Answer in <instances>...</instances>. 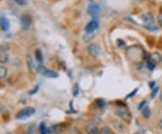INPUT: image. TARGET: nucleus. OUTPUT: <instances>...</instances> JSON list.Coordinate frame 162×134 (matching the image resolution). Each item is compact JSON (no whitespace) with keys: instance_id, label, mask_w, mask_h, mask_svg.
<instances>
[{"instance_id":"nucleus-1","label":"nucleus","mask_w":162,"mask_h":134,"mask_svg":"<svg viewBox=\"0 0 162 134\" xmlns=\"http://www.w3.org/2000/svg\"><path fill=\"white\" fill-rule=\"evenodd\" d=\"M34 114H35V109L33 107H26L25 109L21 110L20 112H18L15 117H16V119L25 120V119L30 118Z\"/></svg>"},{"instance_id":"nucleus-2","label":"nucleus","mask_w":162,"mask_h":134,"mask_svg":"<svg viewBox=\"0 0 162 134\" xmlns=\"http://www.w3.org/2000/svg\"><path fill=\"white\" fill-rule=\"evenodd\" d=\"M116 114L122 119L125 122H130L131 120V114L130 113V111L125 108V107H118L116 109Z\"/></svg>"},{"instance_id":"nucleus-3","label":"nucleus","mask_w":162,"mask_h":134,"mask_svg":"<svg viewBox=\"0 0 162 134\" xmlns=\"http://www.w3.org/2000/svg\"><path fill=\"white\" fill-rule=\"evenodd\" d=\"M87 51L90 56L93 58H97L100 54V47L97 43H90L87 46Z\"/></svg>"},{"instance_id":"nucleus-4","label":"nucleus","mask_w":162,"mask_h":134,"mask_svg":"<svg viewBox=\"0 0 162 134\" xmlns=\"http://www.w3.org/2000/svg\"><path fill=\"white\" fill-rule=\"evenodd\" d=\"M20 24H21V27L23 30H28L32 24V19L28 14H24L21 16Z\"/></svg>"},{"instance_id":"nucleus-5","label":"nucleus","mask_w":162,"mask_h":134,"mask_svg":"<svg viewBox=\"0 0 162 134\" xmlns=\"http://www.w3.org/2000/svg\"><path fill=\"white\" fill-rule=\"evenodd\" d=\"M87 12L90 15H92L93 17L97 18L99 14V12H100V7L97 4H90L88 6V9H87Z\"/></svg>"},{"instance_id":"nucleus-6","label":"nucleus","mask_w":162,"mask_h":134,"mask_svg":"<svg viewBox=\"0 0 162 134\" xmlns=\"http://www.w3.org/2000/svg\"><path fill=\"white\" fill-rule=\"evenodd\" d=\"M98 26H99L98 22L97 20H92V21H90L89 23L86 25L85 31L86 33H94L95 31L97 30Z\"/></svg>"},{"instance_id":"nucleus-7","label":"nucleus","mask_w":162,"mask_h":134,"mask_svg":"<svg viewBox=\"0 0 162 134\" xmlns=\"http://www.w3.org/2000/svg\"><path fill=\"white\" fill-rule=\"evenodd\" d=\"M0 28L4 32H7L10 28V23L6 16L0 17Z\"/></svg>"},{"instance_id":"nucleus-8","label":"nucleus","mask_w":162,"mask_h":134,"mask_svg":"<svg viewBox=\"0 0 162 134\" xmlns=\"http://www.w3.org/2000/svg\"><path fill=\"white\" fill-rule=\"evenodd\" d=\"M25 59H26V63H27V66L28 68L31 71H34L36 70V65L34 63V60H33V58L32 56V54L30 53H27L26 56H25Z\"/></svg>"},{"instance_id":"nucleus-9","label":"nucleus","mask_w":162,"mask_h":134,"mask_svg":"<svg viewBox=\"0 0 162 134\" xmlns=\"http://www.w3.org/2000/svg\"><path fill=\"white\" fill-rule=\"evenodd\" d=\"M142 19L147 25H152L154 23V17L151 14H145L142 15Z\"/></svg>"},{"instance_id":"nucleus-10","label":"nucleus","mask_w":162,"mask_h":134,"mask_svg":"<svg viewBox=\"0 0 162 134\" xmlns=\"http://www.w3.org/2000/svg\"><path fill=\"white\" fill-rule=\"evenodd\" d=\"M9 60V55L7 51L0 49V63L1 64H6Z\"/></svg>"},{"instance_id":"nucleus-11","label":"nucleus","mask_w":162,"mask_h":134,"mask_svg":"<svg viewBox=\"0 0 162 134\" xmlns=\"http://www.w3.org/2000/svg\"><path fill=\"white\" fill-rule=\"evenodd\" d=\"M86 131L88 134H97L99 132L97 127L94 124V123H88L86 126Z\"/></svg>"},{"instance_id":"nucleus-12","label":"nucleus","mask_w":162,"mask_h":134,"mask_svg":"<svg viewBox=\"0 0 162 134\" xmlns=\"http://www.w3.org/2000/svg\"><path fill=\"white\" fill-rule=\"evenodd\" d=\"M45 78H56L59 77V74L53 70H45L42 73H41Z\"/></svg>"},{"instance_id":"nucleus-13","label":"nucleus","mask_w":162,"mask_h":134,"mask_svg":"<svg viewBox=\"0 0 162 134\" xmlns=\"http://www.w3.org/2000/svg\"><path fill=\"white\" fill-rule=\"evenodd\" d=\"M150 58L156 64H158V63H159V62L162 61V56H161V54H160L159 52H152V53L150 54Z\"/></svg>"},{"instance_id":"nucleus-14","label":"nucleus","mask_w":162,"mask_h":134,"mask_svg":"<svg viewBox=\"0 0 162 134\" xmlns=\"http://www.w3.org/2000/svg\"><path fill=\"white\" fill-rule=\"evenodd\" d=\"M142 115H143V117L144 118H146V119H149L150 117V114H151V111H150V107L149 106H147V105H145L142 110Z\"/></svg>"},{"instance_id":"nucleus-15","label":"nucleus","mask_w":162,"mask_h":134,"mask_svg":"<svg viewBox=\"0 0 162 134\" xmlns=\"http://www.w3.org/2000/svg\"><path fill=\"white\" fill-rule=\"evenodd\" d=\"M94 38H95V34L93 33H86V34L83 36V41L86 43H90Z\"/></svg>"},{"instance_id":"nucleus-16","label":"nucleus","mask_w":162,"mask_h":134,"mask_svg":"<svg viewBox=\"0 0 162 134\" xmlns=\"http://www.w3.org/2000/svg\"><path fill=\"white\" fill-rule=\"evenodd\" d=\"M35 58H36L37 61L40 64H41L43 62V55H42V52H41V51L40 49H37L35 51Z\"/></svg>"},{"instance_id":"nucleus-17","label":"nucleus","mask_w":162,"mask_h":134,"mask_svg":"<svg viewBox=\"0 0 162 134\" xmlns=\"http://www.w3.org/2000/svg\"><path fill=\"white\" fill-rule=\"evenodd\" d=\"M40 132L41 134H50L49 132V128H47V126H46L45 122H41L40 124Z\"/></svg>"},{"instance_id":"nucleus-18","label":"nucleus","mask_w":162,"mask_h":134,"mask_svg":"<svg viewBox=\"0 0 162 134\" xmlns=\"http://www.w3.org/2000/svg\"><path fill=\"white\" fill-rule=\"evenodd\" d=\"M7 76V69L5 66L0 65V78H5Z\"/></svg>"},{"instance_id":"nucleus-19","label":"nucleus","mask_w":162,"mask_h":134,"mask_svg":"<svg viewBox=\"0 0 162 134\" xmlns=\"http://www.w3.org/2000/svg\"><path fill=\"white\" fill-rule=\"evenodd\" d=\"M155 67H156V63L150 59L149 58L148 61H147V68L150 70H153L155 69Z\"/></svg>"},{"instance_id":"nucleus-20","label":"nucleus","mask_w":162,"mask_h":134,"mask_svg":"<svg viewBox=\"0 0 162 134\" xmlns=\"http://www.w3.org/2000/svg\"><path fill=\"white\" fill-rule=\"evenodd\" d=\"M99 133L100 134H113V131L109 128H106V127H104V128L100 129L99 130Z\"/></svg>"},{"instance_id":"nucleus-21","label":"nucleus","mask_w":162,"mask_h":134,"mask_svg":"<svg viewBox=\"0 0 162 134\" xmlns=\"http://www.w3.org/2000/svg\"><path fill=\"white\" fill-rule=\"evenodd\" d=\"M78 92H79V85L78 83H76L73 86V89H72V93H73V96H77L78 95Z\"/></svg>"},{"instance_id":"nucleus-22","label":"nucleus","mask_w":162,"mask_h":134,"mask_svg":"<svg viewBox=\"0 0 162 134\" xmlns=\"http://www.w3.org/2000/svg\"><path fill=\"white\" fill-rule=\"evenodd\" d=\"M146 30L148 31H152V32H158V27H156V26H152V25H145L143 26Z\"/></svg>"},{"instance_id":"nucleus-23","label":"nucleus","mask_w":162,"mask_h":134,"mask_svg":"<svg viewBox=\"0 0 162 134\" xmlns=\"http://www.w3.org/2000/svg\"><path fill=\"white\" fill-rule=\"evenodd\" d=\"M14 2H15L17 5L21 6V7H25L27 5V1L26 0H14Z\"/></svg>"},{"instance_id":"nucleus-24","label":"nucleus","mask_w":162,"mask_h":134,"mask_svg":"<svg viewBox=\"0 0 162 134\" xmlns=\"http://www.w3.org/2000/svg\"><path fill=\"white\" fill-rule=\"evenodd\" d=\"M97 104L98 107L103 108V107H105V102L103 99H97Z\"/></svg>"},{"instance_id":"nucleus-25","label":"nucleus","mask_w":162,"mask_h":134,"mask_svg":"<svg viewBox=\"0 0 162 134\" xmlns=\"http://www.w3.org/2000/svg\"><path fill=\"white\" fill-rule=\"evenodd\" d=\"M158 86H156L155 88H153L152 89V92H151V97H154L155 96H156V94L158 93Z\"/></svg>"},{"instance_id":"nucleus-26","label":"nucleus","mask_w":162,"mask_h":134,"mask_svg":"<svg viewBox=\"0 0 162 134\" xmlns=\"http://www.w3.org/2000/svg\"><path fill=\"white\" fill-rule=\"evenodd\" d=\"M38 89H39V85H36V86H35V88H33V90H31V91L29 92V95H30V96L34 95V94L38 91Z\"/></svg>"},{"instance_id":"nucleus-27","label":"nucleus","mask_w":162,"mask_h":134,"mask_svg":"<svg viewBox=\"0 0 162 134\" xmlns=\"http://www.w3.org/2000/svg\"><path fill=\"white\" fill-rule=\"evenodd\" d=\"M158 24L162 26V14H159L158 15Z\"/></svg>"},{"instance_id":"nucleus-28","label":"nucleus","mask_w":162,"mask_h":134,"mask_svg":"<svg viewBox=\"0 0 162 134\" xmlns=\"http://www.w3.org/2000/svg\"><path fill=\"white\" fill-rule=\"evenodd\" d=\"M137 91H138V88H136V89H135V90H133V91H132V92L131 93V95L127 96H126V98H130V97L133 96H134V95H135V94L137 93Z\"/></svg>"},{"instance_id":"nucleus-29","label":"nucleus","mask_w":162,"mask_h":134,"mask_svg":"<svg viewBox=\"0 0 162 134\" xmlns=\"http://www.w3.org/2000/svg\"><path fill=\"white\" fill-rule=\"evenodd\" d=\"M149 85H150V89H153V88H155V87H156V84H155V82H154V81L150 82V83H149Z\"/></svg>"},{"instance_id":"nucleus-30","label":"nucleus","mask_w":162,"mask_h":134,"mask_svg":"<svg viewBox=\"0 0 162 134\" xmlns=\"http://www.w3.org/2000/svg\"><path fill=\"white\" fill-rule=\"evenodd\" d=\"M145 104H146V101H143L142 103L140 104V105H139V108H138V109H139V110H142V109L145 106Z\"/></svg>"},{"instance_id":"nucleus-31","label":"nucleus","mask_w":162,"mask_h":134,"mask_svg":"<svg viewBox=\"0 0 162 134\" xmlns=\"http://www.w3.org/2000/svg\"><path fill=\"white\" fill-rule=\"evenodd\" d=\"M94 121H97V124H101L102 123V120L101 119H99V118H95V119H93Z\"/></svg>"},{"instance_id":"nucleus-32","label":"nucleus","mask_w":162,"mask_h":134,"mask_svg":"<svg viewBox=\"0 0 162 134\" xmlns=\"http://www.w3.org/2000/svg\"><path fill=\"white\" fill-rule=\"evenodd\" d=\"M70 134H81L78 130H72L71 131V133Z\"/></svg>"},{"instance_id":"nucleus-33","label":"nucleus","mask_w":162,"mask_h":134,"mask_svg":"<svg viewBox=\"0 0 162 134\" xmlns=\"http://www.w3.org/2000/svg\"><path fill=\"white\" fill-rule=\"evenodd\" d=\"M159 127H160V129L162 130V119L159 121Z\"/></svg>"},{"instance_id":"nucleus-34","label":"nucleus","mask_w":162,"mask_h":134,"mask_svg":"<svg viewBox=\"0 0 162 134\" xmlns=\"http://www.w3.org/2000/svg\"><path fill=\"white\" fill-rule=\"evenodd\" d=\"M159 100H160V101L162 102V92L160 93V96H159Z\"/></svg>"},{"instance_id":"nucleus-35","label":"nucleus","mask_w":162,"mask_h":134,"mask_svg":"<svg viewBox=\"0 0 162 134\" xmlns=\"http://www.w3.org/2000/svg\"><path fill=\"white\" fill-rule=\"evenodd\" d=\"M25 134H32V132H31V131L29 130V131H26V132H25Z\"/></svg>"},{"instance_id":"nucleus-36","label":"nucleus","mask_w":162,"mask_h":134,"mask_svg":"<svg viewBox=\"0 0 162 134\" xmlns=\"http://www.w3.org/2000/svg\"><path fill=\"white\" fill-rule=\"evenodd\" d=\"M134 1H137V2H139V3H141V2H142V0H134Z\"/></svg>"},{"instance_id":"nucleus-37","label":"nucleus","mask_w":162,"mask_h":134,"mask_svg":"<svg viewBox=\"0 0 162 134\" xmlns=\"http://www.w3.org/2000/svg\"><path fill=\"white\" fill-rule=\"evenodd\" d=\"M88 1H92V0H88Z\"/></svg>"}]
</instances>
